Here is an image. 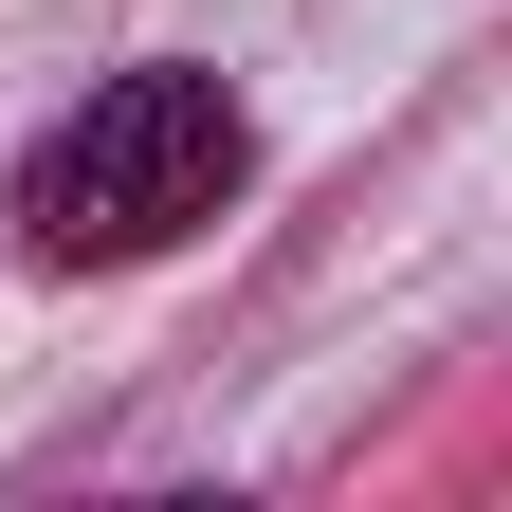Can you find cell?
Listing matches in <instances>:
<instances>
[{"instance_id": "6da1fadb", "label": "cell", "mask_w": 512, "mask_h": 512, "mask_svg": "<svg viewBox=\"0 0 512 512\" xmlns=\"http://www.w3.org/2000/svg\"><path fill=\"white\" fill-rule=\"evenodd\" d=\"M256 183V128L220 74H183V55H147V74H110L37 128L19 165V238L55 256V275H128V256H183L220 202Z\"/></svg>"}]
</instances>
